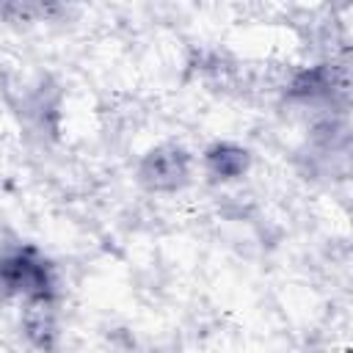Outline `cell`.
Listing matches in <instances>:
<instances>
[{
	"mask_svg": "<svg viewBox=\"0 0 353 353\" xmlns=\"http://www.w3.org/2000/svg\"><path fill=\"white\" fill-rule=\"evenodd\" d=\"M143 176H149L152 185H157V188L179 182V176H185V157H182V152H152V157L146 160Z\"/></svg>",
	"mask_w": 353,
	"mask_h": 353,
	"instance_id": "obj_1",
	"label": "cell"
},
{
	"mask_svg": "<svg viewBox=\"0 0 353 353\" xmlns=\"http://www.w3.org/2000/svg\"><path fill=\"white\" fill-rule=\"evenodd\" d=\"M210 163H212V168H215V174H221V176H234V174H240L243 171V165H245V157H243V152H237V149H215L212 154H210Z\"/></svg>",
	"mask_w": 353,
	"mask_h": 353,
	"instance_id": "obj_2",
	"label": "cell"
}]
</instances>
